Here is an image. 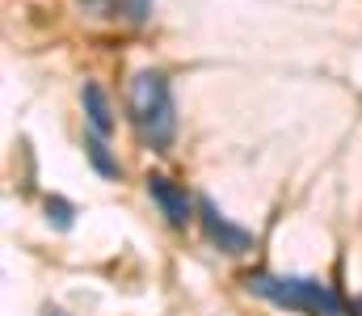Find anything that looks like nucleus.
<instances>
[{"label":"nucleus","mask_w":362,"mask_h":316,"mask_svg":"<svg viewBox=\"0 0 362 316\" xmlns=\"http://www.w3.org/2000/svg\"><path fill=\"white\" fill-rule=\"evenodd\" d=\"M354 312H358V316H362V300H358V304H354Z\"/></svg>","instance_id":"nucleus-10"},{"label":"nucleus","mask_w":362,"mask_h":316,"mask_svg":"<svg viewBox=\"0 0 362 316\" xmlns=\"http://www.w3.org/2000/svg\"><path fill=\"white\" fill-rule=\"evenodd\" d=\"M131 17L144 21V17H148V0H135V4H131Z\"/></svg>","instance_id":"nucleus-8"},{"label":"nucleus","mask_w":362,"mask_h":316,"mask_svg":"<svg viewBox=\"0 0 362 316\" xmlns=\"http://www.w3.org/2000/svg\"><path fill=\"white\" fill-rule=\"evenodd\" d=\"M131 114L152 152H169L177 135V110H173V89L160 72H139L131 81Z\"/></svg>","instance_id":"nucleus-1"},{"label":"nucleus","mask_w":362,"mask_h":316,"mask_svg":"<svg viewBox=\"0 0 362 316\" xmlns=\"http://www.w3.org/2000/svg\"><path fill=\"white\" fill-rule=\"evenodd\" d=\"M85 152H89L93 169H97L101 177H118V160L110 156V148L101 144V135H93V139H85Z\"/></svg>","instance_id":"nucleus-6"},{"label":"nucleus","mask_w":362,"mask_h":316,"mask_svg":"<svg viewBox=\"0 0 362 316\" xmlns=\"http://www.w3.org/2000/svg\"><path fill=\"white\" fill-rule=\"evenodd\" d=\"M198 219H202V228H206V240L219 245L223 253H249V249H253V236H249L240 223L223 219L211 199H198Z\"/></svg>","instance_id":"nucleus-3"},{"label":"nucleus","mask_w":362,"mask_h":316,"mask_svg":"<svg viewBox=\"0 0 362 316\" xmlns=\"http://www.w3.org/2000/svg\"><path fill=\"white\" fill-rule=\"evenodd\" d=\"M42 316H68V312H64V308H47Z\"/></svg>","instance_id":"nucleus-9"},{"label":"nucleus","mask_w":362,"mask_h":316,"mask_svg":"<svg viewBox=\"0 0 362 316\" xmlns=\"http://www.w3.org/2000/svg\"><path fill=\"white\" fill-rule=\"evenodd\" d=\"M148 194H152V203L160 207V215H165L173 228H185V223L194 219V199L181 190L177 182H169L165 173H152V177H148Z\"/></svg>","instance_id":"nucleus-4"},{"label":"nucleus","mask_w":362,"mask_h":316,"mask_svg":"<svg viewBox=\"0 0 362 316\" xmlns=\"http://www.w3.org/2000/svg\"><path fill=\"white\" fill-rule=\"evenodd\" d=\"M81 102H85V114H89V127H93V135H110V127H114V118H110V102H105V93H101V85H85L81 89Z\"/></svg>","instance_id":"nucleus-5"},{"label":"nucleus","mask_w":362,"mask_h":316,"mask_svg":"<svg viewBox=\"0 0 362 316\" xmlns=\"http://www.w3.org/2000/svg\"><path fill=\"white\" fill-rule=\"evenodd\" d=\"M249 291H257L262 300H270L278 308H295V312L308 316H337L341 312V300L316 283V279H286V274H249L245 279Z\"/></svg>","instance_id":"nucleus-2"},{"label":"nucleus","mask_w":362,"mask_h":316,"mask_svg":"<svg viewBox=\"0 0 362 316\" xmlns=\"http://www.w3.org/2000/svg\"><path fill=\"white\" fill-rule=\"evenodd\" d=\"M47 215L55 219V228H68V223H72V207H68L64 199H47Z\"/></svg>","instance_id":"nucleus-7"}]
</instances>
